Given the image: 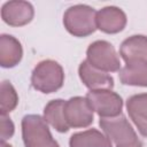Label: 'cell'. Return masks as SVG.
<instances>
[{"instance_id":"1","label":"cell","mask_w":147,"mask_h":147,"mask_svg":"<svg viewBox=\"0 0 147 147\" xmlns=\"http://www.w3.org/2000/svg\"><path fill=\"white\" fill-rule=\"evenodd\" d=\"M96 13L94 8L87 5L71 6L63 15L64 28L75 37H87L98 29Z\"/></svg>"},{"instance_id":"2","label":"cell","mask_w":147,"mask_h":147,"mask_svg":"<svg viewBox=\"0 0 147 147\" xmlns=\"http://www.w3.org/2000/svg\"><path fill=\"white\" fill-rule=\"evenodd\" d=\"M63 68L54 60L40 61L31 75V85L33 88L45 94L56 92L63 86Z\"/></svg>"},{"instance_id":"3","label":"cell","mask_w":147,"mask_h":147,"mask_svg":"<svg viewBox=\"0 0 147 147\" xmlns=\"http://www.w3.org/2000/svg\"><path fill=\"white\" fill-rule=\"evenodd\" d=\"M22 139L25 147H60L53 139L47 122L39 115H25L22 119Z\"/></svg>"},{"instance_id":"4","label":"cell","mask_w":147,"mask_h":147,"mask_svg":"<svg viewBox=\"0 0 147 147\" xmlns=\"http://www.w3.org/2000/svg\"><path fill=\"white\" fill-rule=\"evenodd\" d=\"M86 61L94 68L105 72L121 70V61L114 46L106 40L92 42L86 51Z\"/></svg>"},{"instance_id":"5","label":"cell","mask_w":147,"mask_h":147,"mask_svg":"<svg viewBox=\"0 0 147 147\" xmlns=\"http://www.w3.org/2000/svg\"><path fill=\"white\" fill-rule=\"evenodd\" d=\"M99 124L103 133L115 144V147H123L139 140L136 131L123 114L115 117L101 118Z\"/></svg>"},{"instance_id":"6","label":"cell","mask_w":147,"mask_h":147,"mask_svg":"<svg viewBox=\"0 0 147 147\" xmlns=\"http://www.w3.org/2000/svg\"><path fill=\"white\" fill-rule=\"evenodd\" d=\"M86 99L93 111H95L101 118L115 117L122 114L123 99L111 90L90 91L86 94Z\"/></svg>"},{"instance_id":"7","label":"cell","mask_w":147,"mask_h":147,"mask_svg":"<svg viewBox=\"0 0 147 147\" xmlns=\"http://www.w3.org/2000/svg\"><path fill=\"white\" fill-rule=\"evenodd\" d=\"M64 117L69 127H87L93 122V109L86 96H72L64 103Z\"/></svg>"},{"instance_id":"8","label":"cell","mask_w":147,"mask_h":147,"mask_svg":"<svg viewBox=\"0 0 147 147\" xmlns=\"http://www.w3.org/2000/svg\"><path fill=\"white\" fill-rule=\"evenodd\" d=\"M33 6L28 1H8L1 8L2 21L10 26H23L33 18Z\"/></svg>"},{"instance_id":"9","label":"cell","mask_w":147,"mask_h":147,"mask_svg":"<svg viewBox=\"0 0 147 147\" xmlns=\"http://www.w3.org/2000/svg\"><path fill=\"white\" fill-rule=\"evenodd\" d=\"M127 18L125 13L115 6H107L96 13V28L105 33L114 34L124 30Z\"/></svg>"},{"instance_id":"10","label":"cell","mask_w":147,"mask_h":147,"mask_svg":"<svg viewBox=\"0 0 147 147\" xmlns=\"http://www.w3.org/2000/svg\"><path fill=\"white\" fill-rule=\"evenodd\" d=\"M78 75L83 84L90 88V91L111 90L114 87V78L108 75V72L92 67L86 60L79 64Z\"/></svg>"},{"instance_id":"11","label":"cell","mask_w":147,"mask_h":147,"mask_svg":"<svg viewBox=\"0 0 147 147\" xmlns=\"http://www.w3.org/2000/svg\"><path fill=\"white\" fill-rule=\"evenodd\" d=\"M126 109L140 134L147 137V93L130 96L126 101Z\"/></svg>"},{"instance_id":"12","label":"cell","mask_w":147,"mask_h":147,"mask_svg":"<svg viewBox=\"0 0 147 147\" xmlns=\"http://www.w3.org/2000/svg\"><path fill=\"white\" fill-rule=\"evenodd\" d=\"M23 56L21 42L10 34L0 36V65L2 68H13L17 65Z\"/></svg>"},{"instance_id":"13","label":"cell","mask_w":147,"mask_h":147,"mask_svg":"<svg viewBox=\"0 0 147 147\" xmlns=\"http://www.w3.org/2000/svg\"><path fill=\"white\" fill-rule=\"evenodd\" d=\"M119 55L125 63L132 61L147 62V37L142 34L129 37L121 44Z\"/></svg>"},{"instance_id":"14","label":"cell","mask_w":147,"mask_h":147,"mask_svg":"<svg viewBox=\"0 0 147 147\" xmlns=\"http://www.w3.org/2000/svg\"><path fill=\"white\" fill-rule=\"evenodd\" d=\"M119 80L123 85L147 87V62H127L119 70Z\"/></svg>"},{"instance_id":"15","label":"cell","mask_w":147,"mask_h":147,"mask_svg":"<svg viewBox=\"0 0 147 147\" xmlns=\"http://www.w3.org/2000/svg\"><path fill=\"white\" fill-rule=\"evenodd\" d=\"M70 147H113L110 139L96 129L74 133L69 140Z\"/></svg>"},{"instance_id":"16","label":"cell","mask_w":147,"mask_h":147,"mask_svg":"<svg viewBox=\"0 0 147 147\" xmlns=\"http://www.w3.org/2000/svg\"><path fill=\"white\" fill-rule=\"evenodd\" d=\"M64 100L55 99L49 101L44 108V119L61 133H64L70 129L64 117Z\"/></svg>"},{"instance_id":"17","label":"cell","mask_w":147,"mask_h":147,"mask_svg":"<svg viewBox=\"0 0 147 147\" xmlns=\"http://www.w3.org/2000/svg\"><path fill=\"white\" fill-rule=\"evenodd\" d=\"M18 103V95L14 86L8 80H3L0 86V111L1 115H8Z\"/></svg>"},{"instance_id":"18","label":"cell","mask_w":147,"mask_h":147,"mask_svg":"<svg viewBox=\"0 0 147 147\" xmlns=\"http://www.w3.org/2000/svg\"><path fill=\"white\" fill-rule=\"evenodd\" d=\"M0 124H1V141L6 142L8 139L13 137L15 132V126L8 115H0Z\"/></svg>"},{"instance_id":"19","label":"cell","mask_w":147,"mask_h":147,"mask_svg":"<svg viewBox=\"0 0 147 147\" xmlns=\"http://www.w3.org/2000/svg\"><path fill=\"white\" fill-rule=\"evenodd\" d=\"M123 147H142V145H141V142L138 140V141H136V142H133V144H130V145H126V146H123Z\"/></svg>"}]
</instances>
